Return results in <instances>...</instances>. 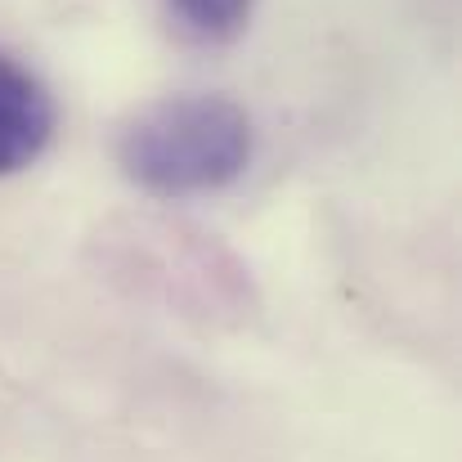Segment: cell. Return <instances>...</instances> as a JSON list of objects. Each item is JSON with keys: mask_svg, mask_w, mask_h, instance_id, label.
<instances>
[{"mask_svg": "<svg viewBox=\"0 0 462 462\" xmlns=\"http://www.w3.org/2000/svg\"><path fill=\"white\" fill-rule=\"evenodd\" d=\"M117 157L126 175L157 198H202L247 171L252 122L238 104L216 95L166 99L122 131Z\"/></svg>", "mask_w": 462, "mask_h": 462, "instance_id": "1", "label": "cell"}, {"mask_svg": "<svg viewBox=\"0 0 462 462\" xmlns=\"http://www.w3.org/2000/svg\"><path fill=\"white\" fill-rule=\"evenodd\" d=\"M54 135V104L45 86L0 54V175L32 166Z\"/></svg>", "mask_w": 462, "mask_h": 462, "instance_id": "2", "label": "cell"}, {"mask_svg": "<svg viewBox=\"0 0 462 462\" xmlns=\"http://www.w3.org/2000/svg\"><path fill=\"white\" fill-rule=\"evenodd\" d=\"M171 18L198 36V41H229L234 32H243L252 0H166Z\"/></svg>", "mask_w": 462, "mask_h": 462, "instance_id": "3", "label": "cell"}]
</instances>
